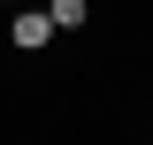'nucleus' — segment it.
I'll list each match as a JSON object with an SVG mask.
<instances>
[{
    "instance_id": "nucleus-1",
    "label": "nucleus",
    "mask_w": 153,
    "mask_h": 145,
    "mask_svg": "<svg viewBox=\"0 0 153 145\" xmlns=\"http://www.w3.org/2000/svg\"><path fill=\"white\" fill-rule=\"evenodd\" d=\"M46 38H54V16H46V8H23V16H16V46H23V54H38Z\"/></svg>"
},
{
    "instance_id": "nucleus-2",
    "label": "nucleus",
    "mask_w": 153,
    "mask_h": 145,
    "mask_svg": "<svg viewBox=\"0 0 153 145\" xmlns=\"http://www.w3.org/2000/svg\"><path fill=\"white\" fill-rule=\"evenodd\" d=\"M46 16H54V31H76L84 23V0H46Z\"/></svg>"
}]
</instances>
